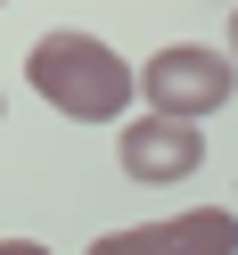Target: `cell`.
<instances>
[{
	"label": "cell",
	"instance_id": "1",
	"mask_svg": "<svg viewBox=\"0 0 238 255\" xmlns=\"http://www.w3.org/2000/svg\"><path fill=\"white\" fill-rule=\"evenodd\" d=\"M25 83H33L58 116L107 124V116H123V99L140 91V74L123 66L107 41H90V33H41L33 58H25Z\"/></svg>",
	"mask_w": 238,
	"mask_h": 255
},
{
	"label": "cell",
	"instance_id": "2",
	"mask_svg": "<svg viewBox=\"0 0 238 255\" xmlns=\"http://www.w3.org/2000/svg\"><path fill=\"white\" fill-rule=\"evenodd\" d=\"M230 50H205V41H172L140 66V91H148V116H172V124H197V116H222L230 107Z\"/></svg>",
	"mask_w": 238,
	"mask_h": 255
},
{
	"label": "cell",
	"instance_id": "3",
	"mask_svg": "<svg viewBox=\"0 0 238 255\" xmlns=\"http://www.w3.org/2000/svg\"><path fill=\"white\" fill-rule=\"evenodd\" d=\"M90 255H238V214L197 206V214H172V222H132V231H107Z\"/></svg>",
	"mask_w": 238,
	"mask_h": 255
},
{
	"label": "cell",
	"instance_id": "4",
	"mask_svg": "<svg viewBox=\"0 0 238 255\" xmlns=\"http://www.w3.org/2000/svg\"><path fill=\"white\" fill-rule=\"evenodd\" d=\"M115 165H123V181H148V189L189 181V173L205 165V132L197 124H172V116H140V124H123Z\"/></svg>",
	"mask_w": 238,
	"mask_h": 255
},
{
	"label": "cell",
	"instance_id": "5",
	"mask_svg": "<svg viewBox=\"0 0 238 255\" xmlns=\"http://www.w3.org/2000/svg\"><path fill=\"white\" fill-rule=\"evenodd\" d=\"M0 255H50V247H33V239H0Z\"/></svg>",
	"mask_w": 238,
	"mask_h": 255
},
{
	"label": "cell",
	"instance_id": "6",
	"mask_svg": "<svg viewBox=\"0 0 238 255\" xmlns=\"http://www.w3.org/2000/svg\"><path fill=\"white\" fill-rule=\"evenodd\" d=\"M230 50H238V17H230Z\"/></svg>",
	"mask_w": 238,
	"mask_h": 255
}]
</instances>
